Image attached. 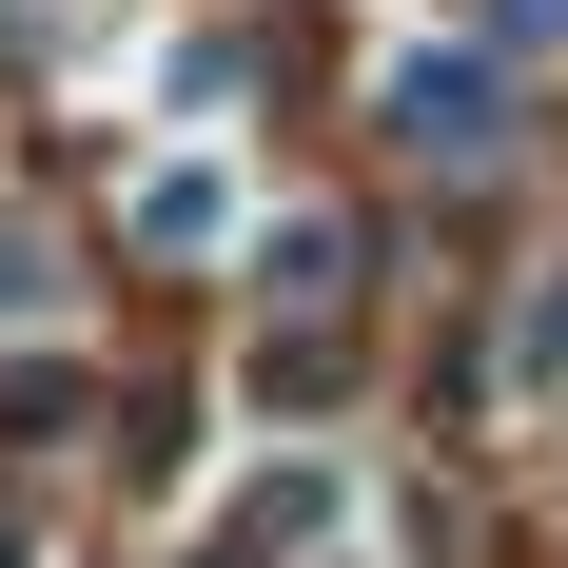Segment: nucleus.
I'll return each instance as SVG.
<instances>
[{
    "label": "nucleus",
    "mask_w": 568,
    "mask_h": 568,
    "mask_svg": "<svg viewBox=\"0 0 568 568\" xmlns=\"http://www.w3.org/2000/svg\"><path fill=\"white\" fill-rule=\"evenodd\" d=\"M393 118H412V138H432V158H490V79H470V59H452V79L412 59V79H393Z\"/></svg>",
    "instance_id": "1"
}]
</instances>
